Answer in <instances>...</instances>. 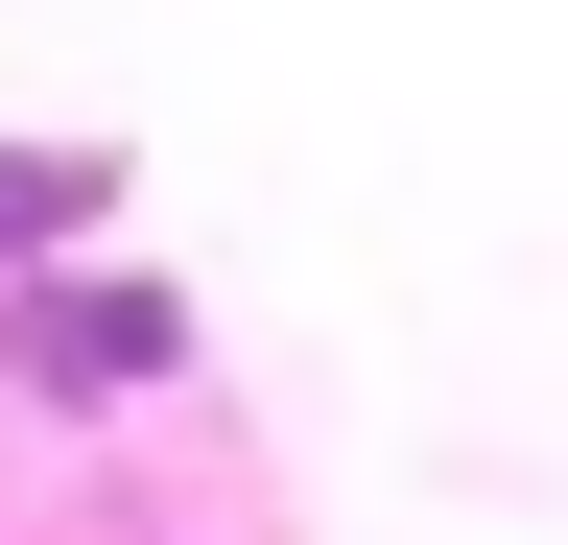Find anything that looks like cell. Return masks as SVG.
<instances>
[{
    "instance_id": "6da1fadb",
    "label": "cell",
    "mask_w": 568,
    "mask_h": 545,
    "mask_svg": "<svg viewBox=\"0 0 568 545\" xmlns=\"http://www.w3.org/2000/svg\"><path fill=\"white\" fill-rule=\"evenodd\" d=\"M0 356H24V380H71V403H95V380H166V356H190V309H142V285H119V261H95V285H71V309H0Z\"/></svg>"
},
{
    "instance_id": "7a4b0ae2",
    "label": "cell",
    "mask_w": 568,
    "mask_h": 545,
    "mask_svg": "<svg viewBox=\"0 0 568 545\" xmlns=\"http://www.w3.org/2000/svg\"><path fill=\"white\" fill-rule=\"evenodd\" d=\"M95 214V166H0V238H71Z\"/></svg>"
}]
</instances>
